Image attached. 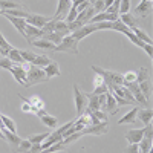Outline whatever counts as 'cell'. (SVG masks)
<instances>
[{
    "instance_id": "cell-1",
    "label": "cell",
    "mask_w": 153,
    "mask_h": 153,
    "mask_svg": "<svg viewBox=\"0 0 153 153\" xmlns=\"http://www.w3.org/2000/svg\"><path fill=\"white\" fill-rule=\"evenodd\" d=\"M49 78L46 76L45 71L42 68H37L34 65H29V69L26 71V83H28V87L29 86H34V84H38V83H45L48 81Z\"/></svg>"
},
{
    "instance_id": "cell-2",
    "label": "cell",
    "mask_w": 153,
    "mask_h": 153,
    "mask_svg": "<svg viewBox=\"0 0 153 153\" xmlns=\"http://www.w3.org/2000/svg\"><path fill=\"white\" fill-rule=\"evenodd\" d=\"M54 52H72V54H78V40L75 37H72L71 34L63 37V40L60 42V45L55 46Z\"/></svg>"
},
{
    "instance_id": "cell-3",
    "label": "cell",
    "mask_w": 153,
    "mask_h": 153,
    "mask_svg": "<svg viewBox=\"0 0 153 153\" xmlns=\"http://www.w3.org/2000/svg\"><path fill=\"white\" fill-rule=\"evenodd\" d=\"M29 69V63H23V65H14L9 72L12 74V76L16 78L17 83H20L23 87H28V83H26V71Z\"/></svg>"
},
{
    "instance_id": "cell-4",
    "label": "cell",
    "mask_w": 153,
    "mask_h": 153,
    "mask_svg": "<svg viewBox=\"0 0 153 153\" xmlns=\"http://www.w3.org/2000/svg\"><path fill=\"white\" fill-rule=\"evenodd\" d=\"M74 98H75V110H76V115H80L84 112V109L87 107V98L84 95V92L80 91L78 84H74Z\"/></svg>"
},
{
    "instance_id": "cell-5",
    "label": "cell",
    "mask_w": 153,
    "mask_h": 153,
    "mask_svg": "<svg viewBox=\"0 0 153 153\" xmlns=\"http://www.w3.org/2000/svg\"><path fill=\"white\" fill-rule=\"evenodd\" d=\"M109 132V121H101L98 124H91V126H87L84 127V129L81 130L83 135H106Z\"/></svg>"
},
{
    "instance_id": "cell-6",
    "label": "cell",
    "mask_w": 153,
    "mask_h": 153,
    "mask_svg": "<svg viewBox=\"0 0 153 153\" xmlns=\"http://www.w3.org/2000/svg\"><path fill=\"white\" fill-rule=\"evenodd\" d=\"M71 8H72V2H71V0H58L57 9H55V12H54L52 19H54V20H65L66 16L69 14Z\"/></svg>"
},
{
    "instance_id": "cell-7",
    "label": "cell",
    "mask_w": 153,
    "mask_h": 153,
    "mask_svg": "<svg viewBox=\"0 0 153 153\" xmlns=\"http://www.w3.org/2000/svg\"><path fill=\"white\" fill-rule=\"evenodd\" d=\"M51 19H52V17H46V16H42V14H31V12H29L25 20H26L28 25H32V26L42 29Z\"/></svg>"
},
{
    "instance_id": "cell-8",
    "label": "cell",
    "mask_w": 153,
    "mask_h": 153,
    "mask_svg": "<svg viewBox=\"0 0 153 153\" xmlns=\"http://www.w3.org/2000/svg\"><path fill=\"white\" fill-rule=\"evenodd\" d=\"M35 115L42 120V123H43L45 126H48V127H49V129H57V126H58V118H57V117H52V115L46 113V110H45V109L37 110V112H35Z\"/></svg>"
},
{
    "instance_id": "cell-9",
    "label": "cell",
    "mask_w": 153,
    "mask_h": 153,
    "mask_svg": "<svg viewBox=\"0 0 153 153\" xmlns=\"http://www.w3.org/2000/svg\"><path fill=\"white\" fill-rule=\"evenodd\" d=\"M98 29H97V25L95 23H89V25H84L83 28H80L78 31H75V32H72L71 35L72 37H75L76 40H83V38H86V37H89L91 34H94V32H97Z\"/></svg>"
},
{
    "instance_id": "cell-10",
    "label": "cell",
    "mask_w": 153,
    "mask_h": 153,
    "mask_svg": "<svg viewBox=\"0 0 153 153\" xmlns=\"http://www.w3.org/2000/svg\"><path fill=\"white\" fill-rule=\"evenodd\" d=\"M43 37V31L38 29L35 26H32V25H28L25 26V40H26L29 45L32 43V40H37V38H42Z\"/></svg>"
},
{
    "instance_id": "cell-11",
    "label": "cell",
    "mask_w": 153,
    "mask_h": 153,
    "mask_svg": "<svg viewBox=\"0 0 153 153\" xmlns=\"http://www.w3.org/2000/svg\"><path fill=\"white\" fill-rule=\"evenodd\" d=\"M152 12V0L150 2H141L135 9H133V16L136 19H146L150 16Z\"/></svg>"
},
{
    "instance_id": "cell-12",
    "label": "cell",
    "mask_w": 153,
    "mask_h": 153,
    "mask_svg": "<svg viewBox=\"0 0 153 153\" xmlns=\"http://www.w3.org/2000/svg\"><path fill=\"white\" fill-rule=\"evenodd\" d=\"M19 97H20V100H22V101H26V103L32 107L34 113H35L37 110H40V109H45V103H43V100H42L40 97H37V95L29 97V98H26V97H22V95H19Z\"/></svg>"
},
{
    "instance_id": "cell-13",
    "label": "cell",
    "mask_w": 153,
    "mask_h": 153,
    "mask_svg": "<svg viewBox=\"0 0 153 153\" xmlns=\"http://www.w3.org/2000/svg\"><path fill=\"white\" fill-rule=\"evenodd\" d=\"M144 138V130L143 129H132L126 133V139L129 144H138Z\"/></svg>"
},
{
    "instance_id": "cell-14",
    "label": "cell",
    "mask_w": 153,
    "mask_h": 153,
    "mask_svg": "<svg viewBox=\"0 0 153 153\" xmlns=\"http://www.w3.org/2000/svg\"><path fill=\"white\" fill-rule=\"evenodd\" d=\"M2 16H5L12 25H14V28L19 31V34H22L23 37H25V26H26V20L25 19H22V17H14V16H8V14H3Z\"/></svg>"
},
{
    "instance_id": "cell-15",
    "label": "cell",
    "mask_w": 153,
    "mask_h": 153,
    "mask_svg": "<svg viewBox=\"0 0 153 153\" xmlns=\"http://www.w3.org/2000/svg\"><path fill=\"white\" fill-rule=\"evenodd\" d=\"M95 16V11H94V8L92 6H89V8H86L84 11H81V12H78V16H76V22H80L83 26L84 25H89V22H91V19Z\"/></svg>"
},
{
    "instance_id": "cell-16",
    "label": "cell",
    "mask_w": 153,
    "mask_h": 153,
    "mask_svg": "<svg viewBox=\"0 0 153 153\" xmlns=\"http://www.w3.org/2000/svg\"><path fill=\"white\" fill-rule=\"evenodd\" d=\"M136 118L141 121L144 126L147 124H152V118H153V112L150 107H146V109H139L138 113H136Z\"/></svg>"
},
{
    "instance_id": "cell-17",
    "label": "cell",
    "mask_w": 153,
    "mask_h": 153,
    "mask_svg": "<svg viewBox=\"0 0 153 153\" xmlns=\"http://www.w3.org/2000/svg\"><path fill=\"white\" fill-rule=\"evenodd\" d=\"M118 19L126 25L129 29H132V28H136L138 26V19L133 16V14H130V12H126V14H120L118 16Z\"/></svg>"
},
{
    "instance_id": "cell-18",
    "label": "cell",
    "mask_w": 153,
    "mask_h": 153,
    "mask_svg": "<svg viewBox=\"0 0 153 153\" xmlns=\"http://www.w3.org/2000/svg\"><path fill=\"white\" fill-rule=\"evenodd\" d=\"M43 71H45V74H46L48 78H52V76H60V74H61L60 66H58L57 61H51L48 66L43 68Z\"/></svg>"
},
{
    "instance_id": "cell-19",
    "label": "cell",
    "mask_w": 153,
    "mask_h": 153,
    "mask_svg": "<svg viewBox=\"0 0 153 153\" xmlns=\"http://www.w3.org/2000/svg\"><path fill=\"white\" fill-rule=\"evenodd\" d=\"M23 3H20L19 0H0V9L9 11V9H23Z\"/></svg>"
},
{
    "instance_id": "cell-20",
    "label": "cell",
    "mask_w": 153,
    "mask_h": 153,
    "mask_svg": "<svg viewBox=\"0 0 153 153\" xmlns=\"http://www.w3.org/2000/svg\"><path fill=\"white\" fill-rule=\"evenodd\" d=\"M138 107H132V110H129L127 113H124V117L118 120V124H133L136 121V113H138Z\"/></svg>"
},
{
    "instance_id": "cell-21",
    "label": "cell",
    "mask_w": 153,
    "mask_h": 153,
    "mask_svg": "<svg viewBox=\"0 0 153 153\" xmlns=\"http://www.w3.org/2000/svg\"><path fill=\"white\" fill-rule=\"evenodd\" d=\"M118 109H120V107L117 106V101H115L113 95L109 92L107 97H106V106H104L103 110H106V113H117Z\"/></svg>"
},
{
    "instance_id": "cell-22",
    "label": "cell",
    "mask_w": 153,
    "mask_h": 153,
    "mask_svg": "<svg viewBox=\"0 0 153 153\" xmlns=\"http://www.w3.org/2000/svg\"><path fill=\"white\" fill-rule=\"evenodd\" d=\"M54 32H58L61 34L63 37H66L71 34L69 28H68V23L65 20H55V25H54Z\"/></svg>"
},
{
    "instance_id": "cell-23",
    "label": "cell",
    "mask_w": 153,
    "mask_h": 153,
    "mask_svg": "<svg viewBox=\"0 0 153 153\" xmlns=\"http://www.w3.org/2000/svg\"><path fill=\"white\" fill-rule=\"evenodd\" d=\"M31 45H34L38 49H49V51H54L55 49V45L48 42V40H45V38H37V40H32Z\"/></svg>"
},
{
    "instance_id": "cell-24",
    "label": "cell",
    "mask_w": 153,
    "mask_h": 153,
    "mask_svg": "<svg viewBox=\"0 0 153 153\" xmlns=\"http://www.w3.org/2000/svg\"><path fill=\"white\" fill-rule=\"evenodd\" d=\"M8 58L14 63V65H23V63H26L23 58H22V55H20V51L19 49H16V48H12L9 52H8Z\"/></svg>"
},
{
    "instance_id": "cell-25",
    "label": "cell",
    "mask_w": 153,
    "mask_h": 153,
    "mask_svg": "<svg viewBox=\"0 0 153 153\" xmlns=\"http://www.w3.org/2000/svg\"><path fill=\"white\" fill-rule=\"evenodd\" d=\"M147 80H150V69L146 66H141L136 71V83H143Z\"/></svg>"
},
{
    "instance_id": "cell-26",
    "label": "cell",
    "mask_w": 153,
    "mask_h": 153,
    "mask_svg": "<svg viewBox=\"0 0 153 153\" xmlns=\"http://www.w3.org/2000/svg\"><path fill=\"white\" fill-rule=\"evenodd\" d=\"M130 31L138 37V40H141L143 43H149V45H152V37H150L149 34H146L141 28H138V26H136V28H132Z\"/></svg>"
},
{
    "instance_id": "cell-27",
    "label": "cell",
    "mask_w": 153,
    "mask_h": 153,
    "mask_svg": "<svg viewBox=\"0 0 153 153\" xmlns=\"http://www.w3.org/2000/svg\"><path fill=\"white\" fill-rule=\"evenodd\" d=\"M138 86H139V91H141V94L150 101V98H152V83H150V80L143 81V83H138Z\"/></svg>"
},
{
    "instance_id": "cell-28",
    "label": "cell",
    "mask_w": 153,
    "mask_h": 153,
    "mask_svg": "<svg viewBox=\"0 0 153 153\" xmlns=\"http://www.w3.org/2000/svg\"><path fill=\"white\" fill-rule=\"evenodd\" d=\"M42 38H45V40H48V42H51V43H54V45L57 46V45H60V42L63 40V35L58 34V32H48V34H43Z\"/></svg>"
},
{
    "instance_id": "cell-29",
    "label": "cell",
    "mask_w": 153,
    "mask_h": 153,
    "mask_svg": "<svg viewBox=\"0 0 153 153\" xmlns=\"http://www.w3.org/2000/svg\"><path fill=\"white\" fill-rule=\"evenodd\" d=\"M51 61H52V60H51L49 57H46V55H38V54H37L35 60L31 63V65H34V66H37V68H42V69H43L45 66L49 65Z\"/></svg>"
},
{
    "instance_id": "cell-30",
    "label": "cell",
    "mask_w": 153,
    "mask_h": 153,
    "mask_svg": "<svg viewBox=\"0 0 153 153\" xmlns=\"http://www.w3.org/2000/svg\"><path fill=\"white\" fill-rule=\"evenodd\" d=\"M2 123H3V126L6 127V129H8L9 132H12V133H17V127H16V121L12 120V118L6 117V115H2Z\"/></svg>"
},
{
    "instance_id": "cell-31",
    "label": "cell",
    "mask_w": 153,
    "mask_h": 153,
    "mask_svg": "<svg viewBox=\"0 0 153 153\" xmlns=\"http://www.w3.org/2000/svg\"><path fill=\"white\" fill-rule=\"evenodd\" d=\"M123 34H124V35H126L127 38H129V40H130V42H132V43H133L135 46H138V48H141V49H143L144 43H143L141 40H138V37H136V35H135V34H133V32H132L130 29H126V31H124Z\"/></svg>"
},
{
    "instance_id": "cell-32",
    "label": "cell",
    "mask_w": 153,
    "mask_h": 153,
    "mask_svg": "<svg viewBox=\"0 0 153 153\" xmlns=\"http://www.w3.org/2000/svg\"><path fill=\"white\" fill-rule=\"evenodd\" d=\"M31 143L28 141V138H25V139H22V141H20V144L16 147V152L17 153H28L29 152V149H31Z\"/></svg>"
},
{
    "instance_id": "cell-33",
    "label": "cell",
    "mask_w": 153,
    "mask_h": 153,
    "mask_svg": "<svg viewBox=\"0 0 153 153\" xmlns=\"http://www.w3.org/2000/svg\"><path fill=\"white\" fill-rule=\"evenodd\" d=\"M65 147H66V146L63 144V139H61V141L52 144L51 147H48V149H45V150H40V153H55V152H58V150H63Z\"/></svg>"
},
{
    "instance_id": "cell-34",
    "label": "cell",
    "mask_w": 153,
    "mask_h": 153,
    "mask_svg": "<svg viewBox=\"0 0 153 153\" xmlns=\"http://www.w3.org/2000/svg\"><path fill=\"white\" fill-rule=\"evenodd\" d=\"M49 136V133H40V135H31V136H28V141L31 143V144H42L45 139Z\"/></svg>"
},
{
    "instance_id": "cell-35",
    "label": "cell",
    "mask_w": 153,
    "mask_h": 153,
    "mask_svg": "<svg viewBox=\"0 0 153 153\" xmlns=\"http://www.w3.org/2000/svg\"><path fill=\"white\" fill-rule=\"evenodd\" d=\"M81 136H83L81 132H74L72 135H69V136H66V138H63V144H65V146H69V144L75 143L76 139H80Z\"/></svg>"
},
{
    "instance_id": "cell-36",
    "label": "cell",
    "mask_w": 153,
    "mask_h": 153,
    "mask_svg": "<svg viewBox=\"0 0 153 153\" xmlns=\"http://www.w3.org/2000/svg\"><path fill=\"white\" fill-rule=\"evenodd\" d=\"M126 29H129V28H127L120 19H118V20H115V22H112V28H110V31H117V32H121V34H123Z\"/></svg>"
},
{
    "instance_id": "cell-37",
    "label": "cell",
    "mask_w": 153,
    "mask_h": 153,
    "mask_svg": "<svg viewBox=\"0 0 153 153\" xmlns=\"http://www.w3.org/2000/svg\"><path fill=\"white\" fill-rule=\"evenodd\" d=\"M72 6H74L76 11H78V12H81V11H84L86 8L91 6V3H89L87 0H76V2L72 3Z\"/></svg>"
},
{
    "instance_id": "cell-38",
    "label": "cell",
    "mask_w": 153,
    "mask_h": 153,
    "mask_svg": "<svg viewBox=\"0 0 153 153\" xmlns=\"http://www.w3.org/2000/svg\"><path fill=\"white\" fill-rule=\"evenodd\" d=\"M20 55H22V58L26 61V63H31L35 60V57H37V54H34V52H31V51H20Z\"/></svg>"
},
{
    "instance_id": "cell-39",
    "label": "cell",
    "mask_w": 153,
    "mask_h": 153,
    "mask_svg": "<svg viewBox=\"0 0 153 153\" xmlns=\"http://www.w3.org/2000/svg\"><path fill=\"white\" fill-rule=\"evenodd\" d=\"M124 83H133L136 81V71H127L126 74H123Z\"/></svg>"
},
{
    "instance_id": "cell-40",
    "label": "cell",
    "mask_w": 153,
    "mask_h": 153,
    "mask_svg": "<svg viewBox=\"0 0 153 153\" xmlns=\"http://www.w3.org/2000/svg\"><path fill=\"white\" fill-rule=\"evenodd\" d=\"M130 11V0H120V14H126Z\"/></svg>"
},
{
    "instance_id": "cell-41",
    "label": "cell",
    "mask_w": 153,
    "mask_h": 153,
    "mask_svg": "<svg viewBox=\"0 0 153 153\" xmlns=\"http://www.w3.org/2000/svg\"><path fill=\"white\" fill-rule=\"evenodd\" d=\"M12 66H14V63H12L8 57H2L0 58V68L2 69H6V71H9Z\"/></svg>"
},
{
    "instance_id": "cell-42",
    "label": "cell",
    "mask_w": 153,
    "mask_h": 153,
    "mask_svg": "<svg viewBox=\"0 0 153 153\" xmlns=\"http://www.w3.org/2000/svg\"><path fill=\"white\" fill-rule=\"evenodd\" d=\"M95 25H97L98 31H110V28H112V22H100Z\"/></svg>"
},
{
    "instance_id": "cell-43",
    "label": "cell",
    "mask_w": 153,
    "mask_h": 153,
    "mask_svg": "<svg viewBox=\"0 0 153 153\" xmlns=\"http://www.w3.org/2000/svg\"><path fill=\"white\" fill-rule=\"evenodd\" d=\"M76 16H78V11H76V9L72 6L71 11H69V14H68L66 19H65V22H66V23H71V22H74V20L76 19Z\"/></svg>"
},
{
    "instance_id": "cell-44",
    "label": "cell",
    "mask_w": 153,
    "mask_h": 153,
    "mask_svg": "<svg viewBox=\"0 0 153 153\" xmlns=\"http://www.w3.org/2000/svg\"><path fill=\"white\" fill-rule=\"evenodd\" d=\"M109 92V89H107V86L106 84H101V86H97L95 89H94V95H103V94H107Z\"/></svg>"
},
{
    "instance_id": "cell-45",
    "label": "cell",
    "mask_w": 153,
    "mask_h": 153,
    "mask_svg": "<svg viewBox=\"0 0 153 153\" xmlns=\"http://www.w3.org/2000/svg\"><path fill=\"white\" fill-rule=\"evenodd\" d=\"M94 8L95 12H103L104 11V0H97V2L94 5H91Z\"/></svg>"
},
{
    "instance_id": "cell-46",
    "label": "cell",
    "mask_w": 153,
    "mask_h": 153,
    "mask_svg": "<svg viewBox=\"0 0 153 153\" xmlns=\"http://www.w3.org/2000/svg\"><path fill=\"white\" fill-rule=\"evenodd\" d=\"M92 113H94V117H95L97 120H100V121H107V115H106L104 110H95V112H92Z\"/></svg>"
},
{
    "instance_id": "cell-47",
    "label": "cell",
    "mask_w": 153,
    "mask_h": 153,
    "mask_svg": "<svg viewBox=\"0 0 153 153\" xmlns=\"http://www.w3.org/2000/svg\"><path fill=\"white\" fill-rule=\"evenodd\" d=\"M143 130H144V138H147V139L153 138V127H152V124H147Z\"/></svg>"
},
{
    "instance_id": "cell-48",
    "label": "cell",
    "mask_w": 153,
    "mask_h": 153,
    "mask_svg": "<svg viewBox=\"0 0 153 153\" xmlns=\"http://www.w3.org/2000/svg\"><path fill=\"white\" fill-rule=\"evenodd\" d=\"M124 153H138V144H129L124 149Z\"/></svg>"
},
{
    "instance_id": "cell-49",
    "label": "cell",
    "mask_w": 153,
    "mask_h": 153,
    "mask_svg": "<svg viewBox=\"0 0 153 153\" xmlns=\"http://www.w3.org/2000/svg\"><path fill=\"white\" fill-rule=\"evenodd\" d=\"M101 84H104L103 76H101L100 74H95V76H94V86L97 87V86H101Z\"/></svg>"
},
{
    "instance_id": "cell-50",
    "label": "cell",
    "mask_w": 153,
    "mask_h": 153,
    "mask_svg": "<svg viewBox=\"0 0 153 153\" xmlns=\"http://www.w3.org/2000/svg\"><path fill=\"white\" fill-rule=\"evenodd\" d=\"M143 49L146 51V54L152 58L153 57V48H152V45H149V43H144V46H143Z\"/></svg>"
},
{
    "instance_id": "cell-51",
    "label": "cell",
    "mask_w": 153,
    "mask_h": 153,
    "mask_svg": "<svg viewBox=\"0 0 153 153\" xmlns=\"http://www.w3.org/2000/svg\"><path fill=\"white\" fill-rule=\"evenodd\" d=\"M22 110H23V112H32V113H34L32 107L26 103V101H23V103H22Z\"/></svg>"
},
{
    "instance_id": "cell-52",
    "label": "cell",
    "mask_w": 153,
    "mask_h": 153,
    "mask_svg": "<svg viewBox=\"0 0 153 153\" xmlns=\"http://www.w3.org/2000/svg\"><path fill=\"white\" fill-rule=\"evenodd\" d=\"M0 139H5V136H3V133H2V130H0Z\"/></svg>"
},
{
    "instance_id": "cell-53",
    "label": "cell",
    "mask_w": 153,
    "mask_h": 153,
    "mask_svg": "<svg viewBox=\"0 0 153 153\" xmlns=\"http://www.w3.org/2000/svg\"><path fill=\"white\" fill-rule=\"evenodd\" d=\"M3 14V9H0V16H2Z\"/></svg>"
},
{
    "instance_id": "cell-54",
    "label": "cell",
    "mask_w": 153,
    "mask_h": 153,
    "mask_svg": "<svg viewBox=\"0 0 153 153\" xmlns=\"http://www.w3.org/2000/svg\"><path fill=\"white\" fill-rule=\"evenodd\" d=\"M141 2H150V0H141Z\"/></svg>"
},
{
    "instance_id": "cell-55",
    "label": "cell",
    "mask_w": 153,
    "mask_h": 153,
    "mask_svg": "<svg viewBox=\"0 0 153 153\" xmlns=\"http://www.w3.org/2000/svg\"><path fill=\"white\" fill-rule=\"evenodd\" d=\"M71 2H72V3H74V2H76V0H71Z\"/></svg>"
},
{
    "instance_id": "cell-56",
    "label": "cell",
    "mask_w": 153,
    "mask_h": 153,
    "mask_svg": "<svg viewBox=\"0 0 153 153\" xmlns=\"http://www.w3.org/2000/svg\"><path fill=\"white\" fill-rule=\"evenodd\" d=\"M0 58H2V54H0Z\"/></svg>"
}]
</instances>
